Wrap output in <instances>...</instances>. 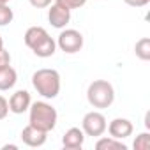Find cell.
Instances as JSON below:
<instances>
[{
    "label": "cell",
    "instance_id": "obj_1",
    "mask_svg": "<svg viewBox=\"0 0 150 150\" xmlns=\"http://www.w3.org/2000/svg\"><path fill=\"white\" fill-rule=\"evenodd\" d=\"M28 124L44 131V132H50L55 129L57 125V118H58V113L57 110L44 103V101H37V103H32L30 108H28Z\"/></svg>",
    "mask_w": 150,
    "mask_h": 150
},
{
    "label": "cell",
    "instance_id": "obj_2",
    "mask_svg": "<svg viewBox=\"0 0 150 150\" xmlns=\"http://www.w3.org/2000/svg\"><path fill=\"white\" fill-rule=\"evenodd\" d=\"M32 85L44 99H55L60 92V74L55 69H39L32 74Z\"/></svg>",
    "mask_w": 150,
    "mask_h": 150
},
{
    "label": "cell",
    "instance_id": "obj_3",
    "mask_svg": "<svg viewBox=\"0 0 150 150\" xmlns=\"http://www.w3.org/2000/svg\"><path fill=\"white\" fill-rule=\"evenodd\" d=\"M87 99H88L90 106H94L97 110L110 108L113 104V101H115V88L106 80H96V81H92L88 85Z\"/></svg>",
    "mask_w": 150,
    "mask_h": 150
},
{
    "label": "cell",
    "instance_id": "obj_4",
    "mask_svg": "<svg viewBox=\"0 0 150 150\" xmlns=\"http://www.w3.org/2000/svg\"><path fill=\"white\" fill-rule=\"evenodd\" d=\"M57 46L64 51V53H78L83 48V35L81 32L74 30V28H65L60 32L58 39H57Z\"/></svg>",
    "mask_w": 150,
    "mask_h": 150
},
{
    "label": "cell",
    "instance_id": "obj_5",
    "mask_svg": "<svg viewBox=\"0 0 150 150\" xmlns=\"http://www.w3.org/2000/svg\"><path fill=\"white\" fill-rule=\"evenodd\" d=\"M106 125H108L106 118L101 111H88L81 120V131L85 132V136H92V138L103 136Z\"/></svg>",
    "mask_w": 150,
    "mask_h": 150
},
{
    "label": "cell",
    "instance_id": "obj_6",
    "mask_svg": "<svg viewBox=\"0 0 150 150\" xmlns=\"http://www.w3.org/2000/svg\"><path fill=\"white\" fill-rule=\"evenodd\" d=\"M106 129H108L110 136L115 138V139H125V138H129V136L132 134V131H134L132 122L127 120V118H115V120H111V122L106 125Z\"/></svg>",
    "mask_w": 150,
    "mask_h": 150
},
{
    "label": "cell",
    "instance_id": "obj_7",
    "mask_svg": "<svg viewBox=\"0 0 150 150\" xmlns=\"http://www.w3.org/2000/svg\"><path fill=\"white\" fill-rule=\"evenodd\" d=\"M48 20H50L51 27H55V28H65V25L71 21V11L55 2L50 7V11H48Z\"/></svg>",
    "mask_w": 150,
    "mask_h": 150
},
{
    "label": "cell",
    "instance_id": "obj_8",
    "mask_svg": "<svg viewBox=\"0 0 150 150\" xmlns=\"http://www.w3.org/2000/svg\"><path fill=\"white\" fill-rule=\"evenodd\" d=\"M7 103H9V111H13L14 115H21L30 108L32 99H30V94L27 90H16Z\"/></svg>",
    "mask_w": 150,
    "mask_h": 150
},
{
    "label": "cell",
    "instance_id": "obj_9",
    "mask_svg": "<svg viewBox=\"0 0 150 150\" xmlns=\"http://www.w3.org/2000/svg\"><path fill=\"white\" fill-rule=\"evenodd\" d=\"M46 138H48V132H44L30 124L21 131V139L27 146H42L46 143Z\"/></svg>",
    "mask_w": 150,
    "mask_h": 150
},
{
    "label": "cell",
    "instance_id": "obj_10",
    "mask_svg": "<svg viewBox=\"0 0 150 150\" xmlns=\"http://www.w3.org/2000/svg\"><path fill=\"white\" fill-rule=\"evenodd\" d=\"M83 141H85V132L80 127H71L69 131H65V134L62 138V145L67 150H78V148H81Z\"/></svg>",
    "mask_w": 150,
    "mask_h": 150
},
{
    "label": "cell",
    "instance_id": "obj_11",
    "mask_svg": "<svg viewBox=\"0 0 150 150\" xmlns=\"http://www.w3.org/2000/svg\"><path fill=\"white\" fill-rule=\"evenodd\" d=\"M50 34L46 32V28H42V27H30L27 32H25V37H23V41H25V44L30 48V50H34L44 37H48Z\"/></svg>",
    "mask_w": 150,
    "mask_h": 150
},
{
    "label": "cell",
    "instance_id": "obj_12",
    "mask_svg": "<svg viewBox=\"0 0 150 150\" xmlns=\"http://www.w3.org/2000/svg\"><path fill=\"white\" fill-rule=\"evenodd\" d=\"M16 81H18V74H16V71L11 65L0 69V90L2 92L13 88L16 85Z\"/></svg>",
    "mask_w": 150,
    "mask_h": 150
},
{
    "label": "cell",
    "instance_id": "obj_13",
    "mask_svg": "<svg viewBox=\"0 0 150 150\" xmlns=\"http://www.w3.org/2000/svg\"><path fill=\"white\" fill-rule=\"evenodd\" d=\"M55 50H57V41L48 35V37H44L32 51H34L37 57H41V58H48V57H51V55L55 53Z\"/></svg>",
    "mask_w": 150,
    "mask_h": 150
},
{
    "label": "cell",
    "instance_id": "obj_14",
    "mask_svg": "<svg viewBox=\"0 0 150 150\" xmlns=\"http://www.w3.org/2000/svg\"><path fill=\"white\" fill-rule=\"evenodd\" d=\"M97 150H127V146L122 143V139H115V138H99L96 143Z\"/></svg>",
    "mask_w": 150,
    "mask_h": 150
},
{
    "label": "cell",
    "instance_id": "obj_15",
    "mask_svg": "<svg viewBox=\"0 0 150 150\" xmlns=\"http://www.w3.org/2000/svg\"><path fill=\"white\" fill-rule=\"evenodd\" d=\"M134 53H136V57H138L139 60H143V62L150 60V39H148V37H141V39L136 42V46H134Z\"/></svg>",
    "mask_w": 150,
    "mask_h": 150
},
{
    "label": "cell",
    "instance_id": "obj_16",
    "mask_svg": "<svg viewBox=\"0 0 150 150\" xmlns=\"http://www.w3.org/2000/svg\"><path fill=\"white\" fill-rule=\"evenodd\" d=\"M134 150H150V134L148 132H141L136 136L134 143H132Z\"/></svg>",
    "mask_w": 150,
    "mask_h": 150
},
{
    "label": "cell",
    "instance_id": "obj_17",
    "mask_svg": "<svg viewBox=\"0 0 150 150\" xmlns=\"http://www.w3.org/2000/svg\"><path fill=\"white\" fill-rule=\"evenodd\" d=\"M13 20H14V13H13V9H11L7 4L0 6V27L9 25Z\"/></svg>",
    "mask_w": 150,
    "mask_h": 150
},
{
    "label": "cell",
    "instance_id": "obj_18",
    "mask_svg": "<svg viewBox=\"0 0 150 150\" xmlns=\"http://www.w3.org/2000/svg\"><path fill=\"white\" fill-rule=\"evenodd\" d=\"M55 2L60 4V6H64L65 9L72 11V9H80V7H83V6L87 4V0H55Z\"/></svg>",
    "mask_w": 150,
    "mask_h": 150
},
{
    "label": "cell",
    "instance_id": "obj_19",
    "mask_svg": "<svg viewBox=\"0 0 150 150\" xmlns=\"http://www.w3.org/2000/svg\"><path fill=\"white\" fill-rule=\"evenodd\" d=\"M7 65H11V55H9L7 50L0 48V69H2V67H7Z\"/></svg>",
    "mask_w": 150,
    "mask_h": 150
},
{
    "label": "cell",
    "instance_id": "obj_20",
    "mask_svg": "<svg viewBox=\"0 0 150 150\" xmlns=\"http://www.w3.org/2000/svg\"><path fill=\"white\" fill-rule=\"evenodd\" d=\"M9 113V103L4 96H0V120H4Z\"/></svg>",
    "mask_w": 150,
    "mask_h": 150
},
{
    "label": "cell",
    "instance_id": "obj_21",
    "mask_svg": "<svg viewBox=\"0 0 150 150\" xmlns=\"http://www.w3.org/2000/svg\"><path fill=\"white\" fill-rule=\"evenodd\" d=\"M28 2L35 9H44V7H50L51 6V0H28Z\"/></svg>",
    "mask_w": 150,
    "mask_h": 150
},
{
    "label": "cell",
    "instance_id": "obj_22",
    "mask_svg": "<svg viewBox=\"0 0 150 150\" xmlns=\"http://www.w3.org/2000/svg\"><path fill=\"white\" fill-rule=\"evenodd\" d=\"M124 2L127 6H131V7H145L150 0H124Z\"/></svg>",
    "mask_w": 150,
    "mask_h": 150
},
{
    "label": "cell",
    "instance_id": "obj_23",
    "mask_svg": "<svg viewBox=\"0 0 150 150\" xmlns=\"http://www.w3.org/2000/svg\"><path fill=\"white\" fill-rule=\"evenodd\" d=\"M145 125H146V129H150V113H146V117H145Z\"/></svg>",
    "mask_w": 150,
    "mask_h": 150
},
{
    "label": "cell",
    "instance_id": "obj_24",
    "mask_svg": "<svg viewBox=\"0 0 150 150\" xmlns=\"http://www.w3.org/2000/svg\"><path fill=\"white\" fill-rule=\"evenodd\" d=\"M4 4H9V0H0V6H4Z\"/></svg>",
    "mask_w": 150,
    "mask_h": 150
},
{
    "label": "cell",
    "instance_id": "obj_25",
    "mask_svg": "<svg viewBox=\"0 0 150 150\" xmlns=\"http://www.w3.org/2000/svg\"><path fill=\"white\" fill-rule=\"evenodd\" d=\"M0 48H4V39H2V35H0Z\"/></svg>",
    "mask_w": 150,
    "mask_h": 150
}]
</instances>
